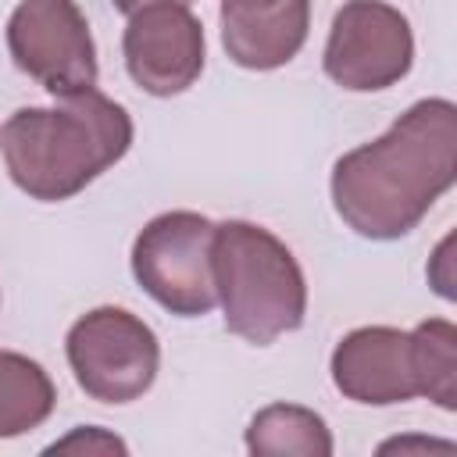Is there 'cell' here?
<instances>
[{
  "instance_id": "15",
  "label": "cell",
  "mask_w": 457,
  "mask_h": 457,
  "mask_svg": "<svg viewBox=\"0 0 457 457\" xmlns=\"http://www.w3.org/2000/svg\"><path fill=\"white\" fill-rule=\"evenodd\" d=\"M114 4V11H121V14H132V11H139V7H150V4H193V0H111Z\"/></svg>"
},
{
  "instance_id": "11",
  "label": "cell",
  "mask_w": 457,
  "mask_h": 457,
  "mask_svg": "<svg viewBox=\"0 0 457 457\" xmlns=\"http://www.w3.org/2000/svg\"><path fill=\"white\" fill-rule=\"evenodd\" d=\"M57 407V389L46 368L25 353L0 350V439L39 428Z\"/></svg>"
},
{
  "instance_id": "8",
  "label": "cell",
  "mask_w": 457,
  "mask_h": 457,
  "mask_svg": "<svg viewBox=\"0 0 457 457\" xmlns=\"http://www.w3.org/2000/svg\"><path fill=\"white\" fill-rule=\"evenodd\" d=\"M121 54L132 82L150 96L186 93L204 71V25L186 4H150L129 14Z\"/></svg>"
},
{
  "instance_id": "3",
  "label": "cell",
  "mask_w": 457,
  "mask_h": 457,
  "mask_svg": "<svg viewBox=\"0 0 457 457\" xmlns=\"http://www.w3.org/2000/svg\"><path fill=\"white\" fill-rule=\"evenodd\" d=\"M211 271L225 328L246 343L268 346L303 325L307 282L300 261L264 225L239 218L214 225Z\"/></svg>"
},
{
  "instance_id": "10",
  "label": "cell",
  "mask_w": 457,
  "mask_h": 457,
  "mask_svg": "<svg viewBox=\"0 0 457 457\" xmlns=\"http://www.w3.org/2000/svg\"><path fill=\"white\" fill-rule=\"evenodd\" d=\"M311 0H221V46L250 71L289 64L307 43Z\"/></svg>"
},
{
  "instance_id": "5",
  "label": "cell",
  "mask_w": 457,
  "mask_h": 457,
  "mask_svg": "<svg viewBox=\"0 0 457 457\" xmlns=\"http://www.w3.org/2000/svg\"><path fill=\"white\" fill-rule=\"evenodd\" d=\"M211 243V218L196 211H164L139 228L132 243V275L164 311L179 318H204L218 303Z\"/></svg>"
},
{
  "instance_id": "9",
  "label": "cell",
  "mask_w": 457,
  "mask_h": 457,
  "mask_svg": "<svg viewBox=\"0 0 457 457\" xmlns=\"http://www.w3.org/2000/svg\"><path fill=\"white\" fill-rule=\"evenodd\" d=\"M336 389L368 407H389L421 396L411 332L393 325H364L346 332L328 361Z\"/></svg>"
},
{
  "instance_id": "6",
  "label": "cell",
  "mask_w": 457,
  "mask_h": 457,
  "mask_svg": "<svg viewBox=\"0 0 457 457\" xmlns=\"http://www.w3.org/2000/svg\"><path fill=\"white\" fill-rule=\"evenodd\" d=\"M7 50L14 68L54 96L96 86V46L75 0H21L7 18Z\"/></svg>"
},
{
  "instance_id": "7",
  "label": "cell",
  "mask_w": 457,
  "mask_h": 457,
  "mask_svg": "<svg viewBox=\"0 0 457 457\" xmlns=\"http://www.w3.org/2000/svg\"><path fill=\"white\" fill-rule=\"evenodd\" d=\"M325 75L350 93L396 86L414 64V32L407 14L386 0H346L328 29Z\"/></svg>"
},
{
  "instance_id": "4",
  "label": "cell",
  "mask_w": 457,
  "mask_h": 457,
  "mask_svg": "<svg viewBox=\"0 0 457 457\" xmlns=\"http://www.w3.org/2000/svg\"><path fill=\"white\" fill-rule=\"evenodd\" d=\"M64 353L79 389L100 403L139 400L161 368L157 332L125 307L86 311L68 328Z\"/></svg>"
},
{
  "instance_id": "13",
  "label": "cell",
  "mask_w": 457,
  "mask_h": 457,
  "mask_svg": "<svg viewBox=\"0 0 457 457\" xmlns=\"http://www.w3.org/2000/svg\"><path fill=\"white\" fill-rule=\"evenodd\" d=\"M418 389L443 411L457 407V328L446 318H428L411 328Z\"/></svg>"
},
{
  "instance_id": "2",
  "label": "cell",
  "mask_w": 457,
  "mask_h": 457,
  "mask_svg": "<svg viewBox=\"0 0 457 457\" xmlns=\"http://www.w3.org/2000/svg\"><path fill=\"white\" fill-rule=\"evenodd\" d=\"M7 175L43 204L71 200L132 146L129 111L96 86L61 96L57 107H21L0 132Z\"/></svg>"
},
{
  "instance_id": "12",
  "label": "cell",
  "mask_w": 457,
  "mask_h": 457,
  "mask_svg": "<svg viewBox=\"0 0 457 457\" xmlns=\"http://www.w3.org/2000/svg\"><path fill=\"white\" fill-rule=\"evenodd\" d=\"M250 453H300V457H328L332 432L325 418L300 403H271L250 418L246 428Z\"/></svg>"
},
{
  "instance_id": "1",
  "label": "cell",
  "mask_w": 457,
  "mask_h": 457,
  "mask_svg": "<svg viewBox=\"0 0 457 457\" xmlns=\"http://www.w3.org/2000/svg\"><path fill=\"white\" fill-rule=\"evenodd\" d=\"M457 179V107L428 96L332 164V207L364 239H400Z\"/></svg>"
},
{
  "instance_id": "14",
  "label": "cell",
  "mask_w": 457,
  "mask_h": 457,
  "mask_svg": "<svg viewBox=\"0 0 457 457\" xmlns=\"http://www.w3.org/2000/svg\"><path fill=\"white\" fill-rule=\"evenodd\" d=\"M50 453H57V450H86V453H93V450H107V453H125L129 446L118 439V436H111V432H104V428H75L68 439H57L54 446H46Z\"/></svg>"
}]
</instances>
